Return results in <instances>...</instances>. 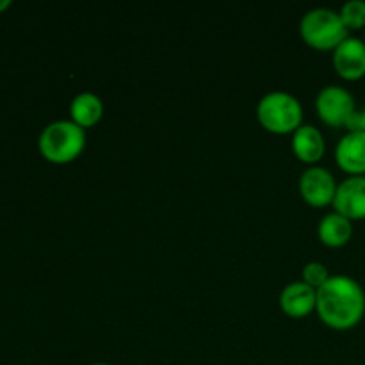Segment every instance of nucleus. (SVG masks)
Wrapping results in <instances>:
<instances>
[{
  "label": "nucleus",
  "mask_w": 365,
  "mask_h": 365,
  "mask_svg": "<svg viewBox=\"0 0 365 365\" xmlns=\"http://www.w3.org/2000/svg\"><path fill=\"white\" fill-rule=\"evenodd\" d=\"M317 316L334 330H351L365 316V292L351 277L335 274L317 289Z\"/></svg>",
  "instance_id": "obj_1"
},
{
  "label": "nucleus",
  "mask_w": 365,
  "mask_h": 365,
  "mask_svg": "<svg viewBox=\"0 0 365 365\" xmlns=\"http://www.w3.org/2000/svg\"><path fill=\"white\" fill-rule=\"evenodd\" d=\"M38 146L48 163L68 164L84 152L86 132L71 120L53 121L43 128Z\"/></svg>",
  "instance_id": "obj_2"
},
{
  "label": "nucleus",
  "mask_w": 365,
  "mask_h": 365,
  "mask_svg": "<svg viewBox=\"0 0 365 365\" xmlns=\"http://www.w3.org/2000/svg\"><path fill=\"white\" fill-rule=\"evenodd\" d=\"M257 118L271 134H294L302 127L303 107L296 96L284 91H273L260 98Z\"/></svg>",
  "instance_id": "obj_3"
},
{
  "label": "nucleus",
  "mask_w": 365,
  "mask_h": 365,
  "mask_svg": "<svg viewBox=\"0 0 365 365\" xmlns=\"http://www.w3.org/2000/svg\"><path fill=\"white\" fill-rule=\"evenodd\" d=\"M299 34L307 45L321 50V52L335 50L342 41L349 38V31L342 24L341 14L334 9H327V7L309 11L302 18Z\"/></svg>",
  "instance_id": "obj_4"
},
{
  "label": "nucleus",
  "mask_w": 365,
  "mask_h": 365,
  "mask_svg": "<svg viewBox=\"0 0 365 365\" xmlns=\"http://www.w3.org/2000/svg\"><path fill=\"white\" fill-rule=\"evenodd\" d=\"M316 109L323 123L330 127H346L356 110L355 96L341 86H327L317 95Z\"/></svg>",
  "instance_id": "obj_5"
},
{
  "label": "nucleus",
  "mask_w": 365,
  "mask_h": 365,
  "mask_svg": "<svg viewBox=\"0 0 365 365\" xmlns=\"http://www.w3.org/2000/svg\"><path fill=\"white\" fill-rule=\"evenodd\" d=\"M337 187L339 185L334 175L319 166L309 168L307 171H303L302 178H299V192H302L303 200L316 209L334 205Z\"/></svg>",
  "instance_id": "obj_6"
},
{
  "label": "nucleus",
  "mask_w": 365,
  "mask_h": 365,
  "mask_svg": "<svg viewBox=\"0 0 365 365\" xmlns=\"http://www.w3.org/2000/svg\"><path fill=\"white\" fill-rule=\"evenodd\" d=\"M334 68L344 81H360L365 77V43L364 39L351 38L342 41L334 50Z\"/></svg>",
  "instance_id": "obj_7"
},
{
  "label": "nucleus",
  "mask_w": 365,
  "mask_h": 365,
  "mask_svg": "<svg viewBox=\"0 0 365 365\" xmlns=\"http://www.w3.org/2000/svg\"><path fill=\"white\" fill-rule=\"evenodd\" d=\"M334 207L335 212L342 214L349 221L365 220V175L346 178L339 185Z\"/></svg>",
  "instance_id": "obj_8"
},
{
  "label": "nucleus",
  "mask_w": 365,
  "mask_h": 365,
  "mask_svg": "<svg viewBox=\"0 0 365 365\" xmlns=\"http://www.w3.org/2000/svg\"><path fill=\"white\" fill-rule=\"evenodd\" d=\"M339 168L349 177L365 175V132H348L335 148Z\"/></svg>",
  "instance_id": "obj_9"
},
{
  "label": "nucleus",
  "mask_w": 365,
  "mask_h": 365,
  "mask_svg": "<svg viewBox=\"0 0 365 365\" xmlns=\"http://www.w3.org/2000/svg\"><path fill=\"white\" fill-rule=\"evenodd\" d=\"M317 305V291L305 282H292L282 291L280 307L284 314L294 319H302L312 314Z\"/></svg>",
  "instance_id": "obj_10"
},
{
  "label": "nucleus",
  "mask_w": 365,
  "mask_h": 365,
  "mask_svg": "<svg viewBox=\"0 0 365 365\" xmlns=\"http://www.w3.org/2000/svg\"><path fill=\"white\" fill-rule=\"evenodd\" d=\"M324 150H327V143H324L323 134L319 128L312 125H302L292 134V152L302 163L316 164L324 155Z\"/></svg>",
  "instance_id": "obj_11"
},
{
  "label": "nucleus",
  "mask_w": 365,
  "mask_h": 365,
  "mask_svg": "<svg viewBox=\"0 0 365 365\" xmlns=\"http://www.w3.org/2000/svg\"><path fill=\"white\" fill-rule=\"evenodd\" d=\"M319 239L328 248H342L353 235V221L339 212L327 214L319 223Z\"/></svg>",
  "instance_id": "obj_12"
},
{
  "label": "nucleus",
  "mask_w": 365,
  "mask_h": 365,
  "mask_svg": "<svg viewBox=\"0 0 365 365\" xmlns=\"http://www.w3.org/2000/svg\"><path fill=\"white\" fill-rule=\"evenodd\" d=\"M71 121L81 128H89L98 123L103 116V103L93 93H81L71 100Z\"/></svg>",
  "instance_id": "obj_13"
},
{
  "label": "nucleus",
  "mask_w": 365,
  "mask_h": 365,
  "mask_svg": "<svg viewBox=\"0 0 365 365\" xmlns=\"http://www.w3.org/2000/svg\"><path fill=\"white\" fill-rule=\"evenodd\" d=\"M341 20L348 31L365 29V2L364 0H349L341 7Z\"/></svg>",
  "instance_id": "obj_14"
},
{
  "label": "nucleus",
  "mask_w": 365,
  "mask_h": 365,
  "mask_svg": "<svg viewBox=\"0 0 365 365\" xmlns=\"http://www.w3.org/2000/svg\"><path fill=\"white\" fill-rule=\"evenodd\" d=\"M328 280H330V273H328V267L324 264L309 262L303 267V282L316 291L323 287Z\"/></svg>",
  "instance_id": "obj_15"
},
{
  "label": "nucleus",
  "mask_w": 365,
  "mask_h": 365,
  "mask_svg": "<svg viewBox=\"0 0 365 365\" xmlns=\"http://www.w3.org/2000/svg\"><path fill=\"white\" fill-rule=\"evenodd\" d=\"M346 128H348V132H365V107L355 110V114L346 123Z\"/></svg>",
  "instance_id": "obj_16"
},
{
  "label": "nucleus",
  "mask_w": 365,
  "mask_h": 365,
  "mask_svg": "<svg viewBox=\"0 0 365 365\" xmlns=\"http://www.w3.org/2000/svg\"><path fill=\"white\" fill-rule=\"evenodd\" d=\"M11 7V0H0V13L7 11Z\"/></svg>",
  "instance_id": "obj_17"
},
{
  "label": "nucleus",
  "mask_w": 365,
  "mask_h": 365,
  "mask_svg": "<svg viewBox=\"0 0 365 365\" xmlns=\"http://www.w3.org/2000/svg\"><path fill=\"white\" fill-rule=\"evenodd\" d=\"M93 365H107V364H93Z\"/></svg>",
  "instance_id": "obj_18"
},
{
  "label": "nucleus",
  "mask_w": 365,
  "mask_h": 365,
  "mask_svg": "<svg viewBox=\"0 0 365 365\" xmlns=\"http://www.w3.org/2000/svg\"><path fill=\"white\" fill-rule=\"evenodd\" d=\"M364 43H365V38H364Z\"/></svg>",
  "instance_id": "obj_19"
}]
</instances>
